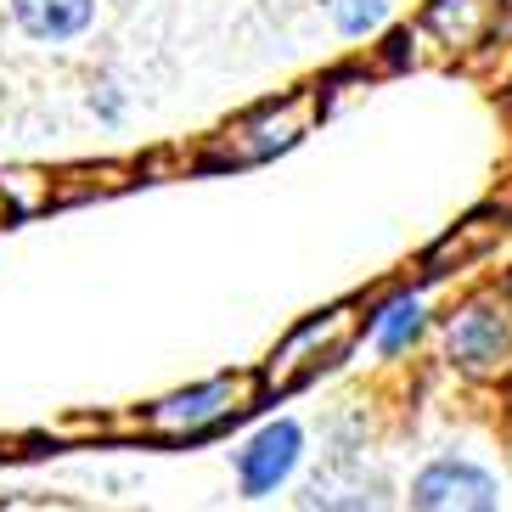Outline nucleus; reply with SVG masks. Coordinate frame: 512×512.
I'll return each instance as SVG.
<instances>
[{"instance_id":"nucleus-1","label":"nucleus","mask_w":512,"mask_h":512,"mask_svg":"<svg viewBox=\"0 0 512 512\" xmlns=\"http://www.w3.org/2000/svg\"><path fill=\"white\" fill-rule=\"evenodd\" d=\"M254 389H259V377H248V372L203 377V383H192V389L164 394V400L147 411V428L152 434H203V428H214V422L242 417V411L254 406Z\"/></svg>"},{"instance_id":"nucleus-2","label":"nucleus","mask_w":512,"mask_h":512,"mask_svg":"<svg viewBox=\"0 0 512 512\" xmlns=\"http://www.w3.org/2000/svg\"><path fill=\"white\" fill-rule=\"evenodd\" d=\"M411 512H501V484L467 456H434L411 479Z\"/></svg>"},{"instance_id":"nucleus-3","label":"nucleus","mask_w":512,"mask_h":512,"mask_svg":"<svg viewBox=\"0 0 512 512\" xmlns=\"http://www.w3.org/2000/svg\"><path fill=\"white\" fill-rule=\"evenodd\" d=\"M445 355H451L467 377H496L501 366H512V316L490 299L462 304V310L445 321Z\"/></svg>"},{"instance_id":"nucleus-4","label":"nucleus","mask_w":512,"mask_h":512,"mask_svg":"<svg viewBox=\"0 0 512 512\" xmlns=\"http://www.w3.org/2000/svg\"><path fill=\"white\" fill-rule=\"evenodd\" d=\"M304 456V428L293 417H276L265 422L248 445L237 451V484H242V496L248 501H265L271 490H282L287 473L299 467Z\"/></svg>"},{"instance_id":"nucleus-5","label":"nucleus","mask_w":512,"mask_h":512,"mask_svg":"<svg viewBox=\"0 0 512 512\" xmlns=\"http://www.w3.org/2000/svg\"><path fill=\"white\" fill-rule=\"evenodd\" d=\"M310 512H383V484L361 462H338L327 473H316Z\"/></svg>"},{"instance_id":"nucleus-6","label":"nucleus","mask_w":512,"mask_h":512,"mask_svg":"<svg viewBox=\"0 0 512 512\" xmlns=\"http://www.w3.org/2000/svg\"><path fill=\"white\" fill-rule=\"evenodd\" d=\"M17 29L40 40V46H62V40H79L91 29L96 0H12Z\"/></svg>"},{"instance_id":"nucleus-7","label":"nucleus","mask_w":512,"mask_h":512,"mask_svg":"<svg viewBox=\"0 0 512 512\" xmlns=\"http://www.w3.org/2000/svg\"><path fill=\"white\" fill-rule=\"evenodd\" d=\"M422 327H428L422 299H417V293H400V299H389L372 316V349H377V355H406V349L422 338Z\"/></svg>"},{"instance_id":"nucleus-8","label":"nucleus","mask_w":512,"mask_h":512,"mask_svg":"<svg viewBox=\"0 0 512 512\" xmlns=\"http://www.w3.org/2000/svg\"><path fill=\"white\" fill-rule=\"evenodd\" d=\"M422 23H428L445 46H467V40H479V29H484V6L479 0H428V17H422Z\"/></svg>"},{"instance_id":"nucleus-9","label":"nucleus","mask_w":512,"mask_h":512,"mask_svg":"<svg viewBox=\"0 0 512 512\" xmlns=\"http://www.w3.org/2000/svg\"><path fill=\"white\" fill-rule=\"evenodd\" d=\"M327 6V17L338 23V34H372L383 29V17H389V0H321Z\"/></svg>"}]
</instances>
